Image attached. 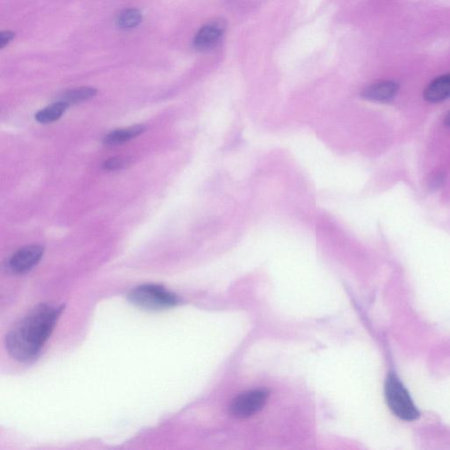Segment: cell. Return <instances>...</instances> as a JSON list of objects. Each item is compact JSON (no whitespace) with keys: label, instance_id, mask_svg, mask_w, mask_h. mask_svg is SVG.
Segmentation results:
<instances>
[{"label":"cell","instance_id":"2","mask_svg":"<svg viewBox=\"0 0 450 450\" xmlns=\"http://www.w3.org/2000/svg\"><path fill=\"white\" fill-rule=\"evenodd\" d=\"M128 300L132 304L149 311L170 309L179 302L175 294L158 284H143L135 287L128 294Z\"/></svg>","mask_w":450,"mask_h":450},{"label":"cell","instance_id":"8","mask_svg":"<svg viewBox=\"0 0 450 450\" xmlns=\"http://www.w3.org/2000/svg\"><path fill=\"white\" fill-rule=\"evenodd\" d=\"M424 97L431 103L444 101L450 98V73L432 81L424 92Z\"/></svg>","mask_w":450,"mask_h":450},{"label":"cell","instance_id":"12","mask_svg":"<svg viewBox=\"0 0 450 450\" xmlns=\"http://www.w3.org/2000/svg\"><path fill=\"white\" fill-rule=\"evenodd\" d=\"M96 94L94 88L80 87L76 88L67 92L62 97V101L67 103H77L79 101H87V99L94 97Z\"/></svg>","mask_w":450,"mask_h":450},{"label":"cell","instance_id":"5","mask_svg":"<svg viewBox=\"0 0 450 450\" xmlns=\"http://www.w3.org/2000/svg\"><path fill=\"white\" fill-rule=\"evenodd\" d=\"M44 253L43 246H28L18 250L9 260V268L14 274H25L40 263Z\"/></svg>","mask_w":450,"mask_h":450},{"label":"cell","instance_id":"4","mask_svg":"<svg viewBox=\"0 0 450 450\" xmlns=\"http://www.w3.org/2000/svg\"><path fill=\"white\" fill-rule=\"evenodd\" d=\"M268 397L265 390H253L239 394L232 400L230 411L235 418H250L264 407Z\"/></svg>","mask_w":450,"mask_h":450},{"label":"cell","instance_id":"7","mask_svg":"<svg viewBox=\"0 0 450 450\" xmlns=\"http://www.w3.org/2000/svg\"><path fill=\"white\" fill-rule=\"evenodd\" d=\"M224 31V27L221 22H213L204 26L195 35L194 47L201 50L212 49L222 38Z\"/></svg>","mask_w":450,"mask_h":450},{"label":"cell","instance_id":"9","mask_svg":"<svg viewBox=\"0 0 450 450\" xmlns=\"http://www.w3.org/2000/svg\"><path fill=\"white\" fill-rule=\"evenodd\" d=\"M146 131V128L142 125H136V126L120 128L110 132L104 138V143L109 146L121 145L125 142L130 141V140L136 138V136L141 135L143 132Z\"/></svg>","mask_w":450,"mask_h":450},{"label":"cell","instance_id":"15","mask_svg":"<svg viewBox=\"0 0 450 450\" xmlns=\"http://www.w3.org/2000/svg\"><path fill=\"white\" fill-rule=\"evenodd\" d=\"M445 123L450 127V112L448 114L447 117H446Z\"/></svg>","mask_w":450,"mask_h":450},{"label":"cell","instance_id":"1","mask_svg":"<svg viewBox=\"0 0 450 450\" xmlns=\"http://www.w3.org/2000/svg\"><path fill=\"white\" fill-rule=\"evenodd\" d=\"M62 306L40 304L31 309L7 334L6 348L13 359L28 363L35 361L50 337Z\"/></svg>","mask_w":450,"mask_h":450},{"label":"cell","instance_id":"6","mask_svg":"<svg viewBox=\"0 0 450 450\" xmlns=\"http://www.w3.org/2000/svg\"><path fill=\"white\" fill-rule=\"evenodd\" d=\"M398 90L400 87L393 81H381L365 88L361 96L368 101L389 102L396 97Z\"/></svg>","mask_w":450,"mask_h":450},{"label":"cell","instance_id":"10","mask_svg":"<svg viewBox=\"0 0 450 450\" xmlns=\"http://www.w3.org/2000/svg\"><path fill=\"white\" fill-rule=\"evenodd\" d=\"M67 103L60 101L46 106L35 114V119L40 124H50L62 116L68 108Z\"/></svg>","mask_w":450,"mask_h":450},{"label":"cell","instance_id":"14","mask_svg":"<svg viewBox=\"0 0 450 450\" xmlns=\"http://www.w3.org/2000/svg\"><path fill=\"white\" fill-rule=\"evenodd\" d=\"M14 38H16V34L12 31L1 32L0 34V49L5 48Z\"/></svg>","mask_w":450,"mask_h":450},{"label":"cell","instance_id":"11","mask_svg":"<svg viewBox=\"0 0 450 450\" xmlns=\"http://www.w3.org/2000/svg\"><path fill=\"white\" fill-rule=\"evenodd\" d=\"M142 19V13H140L139 10L135 9H127L118 16L117 25L118 27L123 29L135 28L141 23Z\"/></svg>","mask_w":450,"mask_h":450},{"label":"cell","instance_id":"3","mask_svg":"<svg viewBox=\"0 0 450 450\" xmlns=\"http://www.w3.org/2000/svg\"><path fill=\"white\" fill-rule=\"evenodd\" d=\"M385 397L390 410L405 422L419 419V412L415 407L408 390L397 375H389L385 383Z\"/></svg>","mask_w":450,"mask_h":450},{"label":"cell","instance_id":"13","mask_svg":"<svg viewBox=\"0 0 450 450\" xmlns=\"http://www.w3.org/2000/svg\"><path fill=\"white\" fill-rule=\"evenodd\" d=\"M125 164H126V161H125L124 158L119 157L110 158L109 160L105 161L103 168L106 170H110V171H114V170L124 168Z\"/></svg>","mask_w":450,"mask_h":450}]
</instances>
